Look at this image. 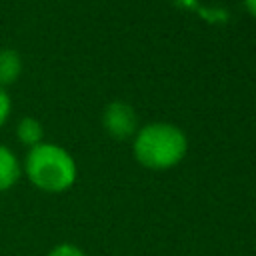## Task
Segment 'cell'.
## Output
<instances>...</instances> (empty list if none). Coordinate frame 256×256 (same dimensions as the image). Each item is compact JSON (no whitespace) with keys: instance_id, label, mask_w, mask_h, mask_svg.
Wrapping results in <instances>:
<instances>
[{"instance_id":"obj_1","label":"cell","mask_w":256,"mask_h":256,"mask_svg":"<svg viewBox=\"0 0 256 256\" xmlns=\"http://www.w3.org/2000/svg\"><path fill=\"white\" fill-rule=\"evenodd\" d=\"M24 174L44 192H64L76 180V162L62 146L40 142L28 150Z\"/></svg>"},{"instance_id":"obj_2","label":"cell","mask_w":256,"mask_h":256,"mask_svg":"<svg viewBox=\"0 0 256 256\" xmlns=\"http://www.w3.org/2000/svg\"><path fill=\"white\" fill-rule=\"evenodd\" d=\"M186 136L178 126L168 122H152L136 134L134 154L140 164L162 170L180 162L186 154Z\"/></svg>"},{"instance_id":"obj_3","label":"cell","mask_w":256,"mask_h":256,"mask_svg":"<svg viewBox=\"0 0 256 256\" xmlns=\"http://www.w3.org/2000/svg\"><path fill=\"white\" fill-rule=\"evenodd\" d=\"M102 122L104 128L116 138H126L136 130V114L126 102H110L104 108Z\"/></svg>"},{"instance_id":"obj_4","label":"cell","mask_w":256,"mask_h":256,"mask_svg":"<svg viewBox=\"0 0 256 256\" xmlns=\"http://www.w3.org/2000/svg\"><path fill=\"white\" fill-rule=\"evenodd\" d=\"M20 176H22L20 160L8 146L0 144V192L14 188Z\"/></svg>"},{"instance_id":"obj_5","label":"cell","mask_w":256,"mask_h":256,"mask_svg":"<svg viewBox=\"0 0 256 256\" xmlns=\"http://www.w3.org/2000/svg\"><path fill=\"white\" fill-rule=\"evenodd\" d=\"M22 72V58L14 48H0V88L18 80Z\"/></svg>"},{"instance_id":"obj_6","label":"cell","mask_w":256,"mask_h":256,"mask_svg":"<svg viewBox=\"0 0 256 256\" xmlns=\"http://www.w3.org/2000/svg\"><path fill=\"white\" fill-rule=\"evenodd\" d=\"M16 136H18V140H20L22 144H26V146L32 148V146H36V144L42 142L44 128H42V124H40L36 118L26 116V118H22V120L18 122V126H16Z\"/></svg>"},{"instance_id":"obj_7","label":"cell","mask_w":256,"mask_h":256,"mask_svg":"<svg viewBox=\"0 0 256 256\" xmlns=\"http://www.w3.org/2000/svg\"><path fill=\"white\" fill-rule=\"evenodd\" d=\"M46 256H86L82 248H78L76 244H70V242H62V244H56Z\"/></svg>"},{"instance_id":"obj_8","label":"cell","mask_w":256,"mask_h":256,"mask_svg":"<svg viewBox=\"0 0 256 256\" xmlns=\"http://www.w3.org/2000/svg\"><path fill=\"white\" fill-rule=\"evenodd\" d=\"M10 108H12V102H10V96L4 88H0V126L8 120V114H10Z\"/></svg>"},{"instance_id":"obj_9","label":"cell","mask_w":256,"mask_h":256,"mask_svg":"<svg viewBox=\"0 0 256 256\" xmlns=\"http://www.w3.org/2000/svg\"><path fill=\"white\" fill-rule=\"evenodd\" d=\"M246 6H248V10L252 14H256V0H246Z\"/></svg>"}]
</instances>
